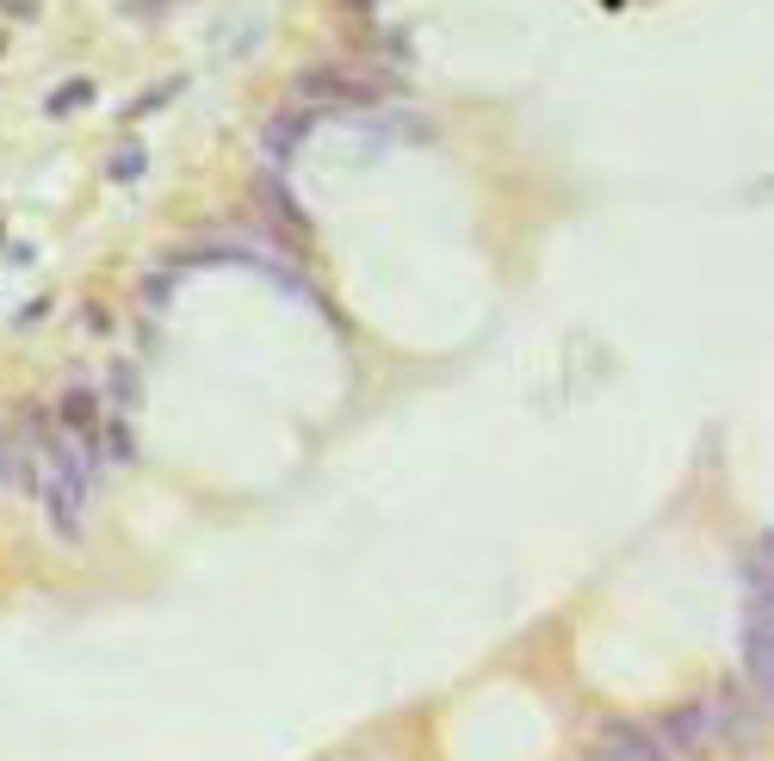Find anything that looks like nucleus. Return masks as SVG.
Segmentation results:
<instances>
[{"instance_id": "1", "label": "nucleus", "mask_w": 774, "mask_h": 761, "mask_svg": "<svg viewBox=\"0 0 774 761\" xmlns=\"http://www.w3.org/2000/svg\"><path fill=\"white\" fill-rule=\"evenodd\" d=\"M87 458L75 446H56V458L44 465V483H38V496L50 508V527L63 532V539H81V508H87Z\"/></svg>"}, {"instance_id": "2", "label": "nucleus", "mask_w": 774, "mask_h": 761, "mask_svg": "<svg viewBox=\"0 0 774 761\" xmlns=\"http://www.w3.org/2000/svg\"><path fill=\"white\" fill-rule=\"evenodd\" d=\"M650 737H657V743H664L676 761H688V755H700V749L719 743V706H712V699L676 706V712H664V725L650 730Z\"/></svg>"}, {"instance_id": "3", "label": "nucleus", "mask_w": 774, "mask_h": 761, "mask_svg": "<svg viewBox=\"0 0 774 761\" xmlns=\"http://www.w3.org/2000/svg\"><path fill=\"white\" fill-rule=\"evenodd\" d=\"M743 668H750V687L768 706L774 687V620H768V594H750V613H743Z\"/></svg>"}, {"instance_id": "4", "label": "nucleus", "mask_w": 774, "mask_h": 761, "mask_svg": "<svg viewBox=\"0 0 774 761\" xmlns=\"http://www.w3.org/2000/svg\"><path fill=\"white\" fill-rule=\"evenodd\" d=\"M38 440L19 434V427H0V489H13V496H38V483H44V458H38Z\"/></svg>"}, {"instance_id": "5", "label": "nucleus", "mask_w": 774, "mask_h": 761, "mask_svg": "<svg viewBox=\"0 0 774 761\" xmlns=\"http://www.w3.org/2000/svg\"><path fill=\"white\" fill-rule=\"evenodd\" d=\"M589 761H676L650 730H633V725H601L595 749H589Z\"/></svg>"}, {"instance_id": "6", "label": "nucleus", "mask_w": 774, "mask_h": 761, "mask_svg": "<svg viewBox=\"0 0 774 761\" xmlns=\"http://www.w3.org/2000/svg\"><path fill=\"white\" fill-rule=\"evenodd\" d=\"M298 94H310V99H379V87L341 75V68H310V75H298Z\"/></svg>"}, {"instance_id": "7", "label": "nucleus", "mask_w": 774, "mask_h": 761, "mask_svg": "<svg viewBox=\"0 0 774 761\" xmlns=\"http://www.w3.org/2000/svg\"><path fill=\"white\" fill-rule=\"evenodd\" d=\"M304 125H310L304 112H285V118H273V125H267V137H261V149H267L273 161H285V156H291V149H298Z\"/></svg>"}, {"instance_id": "8", "label": "nucleus", "mask_w": 774, "mask_h": 761, "mask_svg": "<svg viewBox=\"0 0 774 761\" xmlns=\"http://www.w3.org/2000/svg\"><path fill=\"white\" fill-rule=\"evenodd\" d=\"M63 421L75 427V434H94V390H87V384H75L63 397Z\"/></svg>"}, {"instance_id": "9", "label": "nucleus", "mask_w": 774, "mask_h": 761, "mask_svg": "<svg viewBox=\"0 0 774 761\" xmlns=\"http://www.w3.org/2000/svg\"><path fill=\"white\" fill-rule=\"evenodd\" d=\"M94 99V81H68L63 94H50V112H68V106H87Z\"/></svg>"}, {"instance_id": "10", "label": "nucleus", "mask_w": 774, "mask_h": 761, "mask_svg": "<svg viewBox=\"0 0 774 761\" xmlns=\"http://www.w3.org/2000/svg\"><path fill=\"white\" fill-rule=\"evenodd\" d=\"M261 204H273V211H279V218L291 223V230H298V204H291V199L279 192V180H261Z\"/></svg>"}, {"instance_id": "11", "label": "nucleus", "mask_w": 774, "mask_h": 761, "mask_svg": "<svg viewBox=\"0 0 774 761\" xmlns=\"http://www.w3.org/2000/svg\"><path fill=\"white\" fill-rule=\"evenodd\" d=\"M106 452H112V458H130V427H125V421H112V427H106Z\"/></svg>"}, {"instance_id": "12", "label": "nucleus", "mask_w": 774, "mask_h": 761, "mask_svg": "<svg viewBox=\"0 0 774 761\" xmlns=\"http://www.w3.org/2000/svg\"><path fill=\"white\" fill-rule=\"evenodd\" d=\"M112 173H118V180H137V173H142V149H125V156L112 161Z\"/></svg>"}]
</instances>
